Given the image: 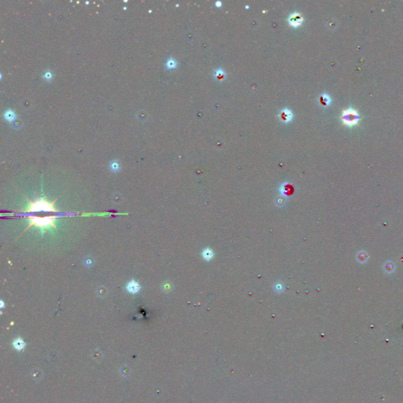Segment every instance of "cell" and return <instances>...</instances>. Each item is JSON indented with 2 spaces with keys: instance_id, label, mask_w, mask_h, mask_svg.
Returning <instances> with one entry per match:
<instances>
[{
  "instance_id": "cell-17",
  "label": "cell",
  "mask_w": 403,
  "mask_h": 403,
  "mask_svg": "<svg viewBox=\"0 0 403 403\" xmlns=\"http://www.w3.org/2000/svg\"><path fill=\"white\" fill-rule=\"evenodd\" d=\"M0 303H1V306H0V308L3 309L4 307H5V304H4V302L3 300H1V301H0Z\"/></svg>"
},
{
  "instance_id": "cell-8",
  "label": "cell",
  "mask_w": 403,
  "mask_h": 403,
  "mask_svg": "<svg viewBox=\"0 0 403 403\" xmlns=\"http://www.w3.org/2000/svg\"><path fill=\"white\" fill-rule=\"evenodd\" d=\"M4 117L7 121H13L16 118V114L11 109H8L4 114Z\"/></svg>"
},
{
  "instance_id": "cell-3",
  "label": "cell",
  "mask_w": 403,
  "mask_h": 403,
  "mask_svg": "<svg viewBox=\"0 0 403 403\" xmlns=\"http://www.w3.org/2000/svg\"><path fill=\"white\" fill-rule=\"evenodd\" d=\"M342 120L343 124L346 125L353 126L358 124L360 115L355 109L350 108L342 112Z\"/></svg>"
},
{
  "instance_id": "cell-18",
  "label": "cell",
  "mask_w": 403,
  "mask_h": 403,
  "mask_svg": "<svg viewBox=\"0 0 403 403\" xmlns=\"http://www.w3.org/2000/svg\"><path fill=\"white\" fill-rule=\"evenodd\" d=\"M221 5H222V3L220 2V1H218V2L216 3V6H217V7H221Z\"/></svg>"
},
{
  "instance_id": "cell-11",
  "label": "cell",
  "mask_w": 403,
  "mask_h": 403,
  "mask_svg": "<svg viewBox=\"0 0 403 403\" xmlns=\"http://www.w3.org/2000/svg\"><path fill=\"white\" fill-rule=\"evenodd\" d=\"M109 169H110V170L112 171V172H118V171L120 170V165H119V163L117 162V161H113V162H111L110 164H109Z\"/></svg>"
},
{
  "instance_id": "cell-12",
  "label": "cell",
  "mask_w": 403,
  "mask_h": 403,
  "mask_svg": "<svg viewBox=\"0 0 403 403\" xmlns=\"http://www.w3.org/2000/svg\"><path fill=\"white\" fill-rule=\"evenodd\" d=\"M166 67H167L168 69H175V68L177 67V61H176L175 60L173 59V58H169V59L167 60V61H166Z\"/></svg>"
},
{
  "instance_id": "cell-2",
  "label": "cell",
  "mask_w": 403,
  "mask_h": 403,
  "mask_svg": "<svg viewBox=\"0 0 403 403\" xmlns=\"http://www.w3.org/2000/svg\"><path fill=\"white\" fill-rule=\"evenodd\" d=\"M56 217V216H48V217H34V216L29 217V225L26 229L32 226H35L42 230V233L45 231V230H47L51 227L55 228V229H58L57 226L55 225V220Z\"/></svg>"
},
{
  "instance_id": "cell-7",
  "label": "cell",
  "mask_w": 403,
  "mask_h": 403,
  "mask_svg": "<svg viewBox=\"0 0 403 403\" xmlns=\"http://www.w3.org/2000/svg\"><path fill=\"white\" fill-rule=\"evenodd\" d=\"M331 102V98H330L329 95H328L327 94H324V95H322L321 97H320V103H321V105H323V106H329Z\"/></svg>"
},
{
  "instance_id": "cell-10",
  "label": "cell",
  "mask_w": 403,
  "mask_h": 403,
  "mask_svg": "<svg viewBox=\"0 0 403 403\" xmlns=\"http://www.w3.org/2000/svg\"><path fill=\"white\" fill-rule=\"evenodd\" d=\"M13 345L17 350H22L24 347V343L23 342V340L21 339H17L13 341Z\"/></svg>"
},
{
  "instance_id": "cell-4",
  "label": "cell",
  "mask_w": 403,
  "mask_h": 403,
  "mask_svg": "<svg viewBox=\"0 0 403 403\" xmlns=\"http://www.w3.org/2000/svg\"><path fill=\"white\" fill-rule=\"evenodd\" d=\"M126 291H128L129 293L132 294H135L137 293H139V291H140L141 289V286H140V283L137 282V281L134 280H130L129 282H128V284H126Z\"/></svg>"
},
{
  "instance_id": "cell-1",
  "label": "cell",
  "mask_w": 403,
  "mask_h": 403,
  "mask_svg": "<svg viewBox=\"0 0 403 403\" xmlns=\"http://www.w3.org/2000/svg\"><path fill=\"white\" fill-rule=\"evenodd\" d=\"M26 199L29 202V207L26 209V212H40V211L57 212L56 209L54 206L56 200L54 201L53 203H50L45 198H40L35 202H31L28 198H26Z\"/></svg>"
},
{
  "instance_id": "cell-13",
  "label": "cell",
  "mask_w": 403,
  "mask_h": 403,
  "mask_svg": "<svg viewBox=\"0 0 403 403\" xmlns=\"http://www.w3.org/2000/svg\"><path fill=\"white\" fill-rule=\"evenodd\" d=\"M96 293H97V294H98V295L99 296V297H101V298L105 297V296L107 295V294H108L107 290H106V288H104V287H99V288H98V289H97Z\"/></svg>"
},
{
  "instance_id": "cell-6",
  "label": "cell",
  "mask_w": 403,
  "mask_h": 403,
  "mask_svg": "<svg viewBox=\"0 0 403 403\" xmlns=\"http://www.w3.org/2000/svg\"><path fill=\"white\" fill-rule=\"evenodd\" d=\"M292 117V112L288 109H284L283 110L281 111L280 114H279V118H280L281 121H283L284 123H288L289 121H291Z\"/></svg>"
},
{
  "instance_id": "cell-16",
  "label": "cell",
  "mask_w": 403,
  "mask_h": 403,
  "mask_svg": "<svg viewBox=\"0 0 403 403\" xmlns=\"http://www.w3.org/2000/svg\"><path fill=\"white\" fill-rule=\"evenodd\" d=\"M113 200H114V203H116V200H117V203H120V196L117 194V197H116V195H114L113 197Z\"/></svg>"
},
{
  "instance_id": "cell-9",
  "label": "cell",
  "mask_w": 403,
  "mask_h": 403,
  "mask_svg": "<svg viewBox=\"0 0 403 403\" xmlns=\"http://www.w3.org/2000/svg\"><path fill=\"white\" fill-rule=\"evenodd\" d=\"M214 77L217 80H223L225 77V72L222 69H218L214 72Z\"/></svg>"
},
{
  "instance_id": "cell-5",
  "label": "cell",
  "mask_w": 403,
  "mask_h": 403,
  "mask_svg": "<svg viewBox=\"0 0 403 403\" xmlns=\"http://www.w3.org/2000/svg\"><path fill=\"white\" fill-rule=\"evenodd\" d=\"M288 21H289V24L291 26H293V27H298V26H300L302 24V21H303V18H302L301 13H293L290 15L289 18H288Z\"/></svg>"
},
{
  "instance_id": "cell-14",
  "label": "cell",
  "mask_w": 403,
  "mask_h": 403,
  "mask_svg": "<svg viewBox=\"0 0 403 403\" xmlns=\"http://www.w3.org/2000/svg\"><path fill=\"white\" fill-rule=\"evenodd\" d=\"M84 265H85L86 266H87V267H92V265H93L94 262H93V260H92V259L90 257H87V258L84 259Z\"/></svg>"
},
{
  "instance_id": "cell-15",
  "label": "cell",
  "mask_w": 403,
  "mask_h": 403,
  "mask_svg": "<svg viewBox=\"0 0 403 403\" xmlns=\"http://www.w3.org/2000/svg\"><path fill=\"white\" fill-rule=\"evenodd\" d=\"M53 75H52V72H50V71H46L44 74V78L47 80H50V79L52 78Z\"/></svg>"
}]
</instances>
